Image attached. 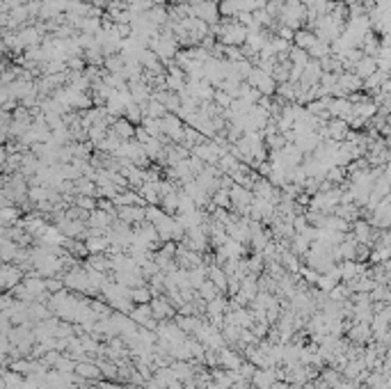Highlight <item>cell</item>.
<instances>
[{"mask_svg":"<svg viewBox=\"0 0 391 389\" xmlns=\"http://www.w3.org/2000/svg\"><path fill=\"white\" fill-rule=\"evenodd\" d=\"M348 334L355 344H366V341H370V337H373L370 334V325L357 323V321H355V325H348Z\"/></svg>","mask_w":391,"mask_h":389,"instance_id":"cell-14","label":"cell"},{"mask_svg":"<svg viewBox=\"0 0 391 389\" xmlns=\"http://www.w3.org/2000/svg\"><path fill=\"white\" fill-rule=\"evenodd\" d=\"M192 16L204 21L206 25H217L220 21V14H217V5L215 3H208V0H201L199 5L192 7Z\"/></svg>","mask_w":391,"mask_h":389,"instance_id":"cell-4","label":"cell"},{"mask_svg":"<svg viewBox=\"0 0 391 389\" xmlns=\"http://www.w3.org/2000/svg\"><path fill=\"white\" fill-rule=\"evenodd\" d=\"M293 30L291 28H286V25H277L275 28V37H279V39H284V42H288V44H293Z\"/></svg>","mask_w":391,"mask_h":389,"instance_id":"cell-32","label":"cell"},{"mask_svg":"<svg viewBox=\"0 0 391 389\" xmlns=\"http://www.w3.org/2000/svg\"><path fill=\"white\" fill-rule=\"evenodd\" d=\"M217 362H220V366H225L227 371H236L238 366H240V355H238L236 350H231V348H220L217 350Z\"/></svg>","mask_w":391,"mask_h":389,"instance_id":"cell-10","label":"cell"},{"mask_svg":"<svg viewBox=\"0 0 391 389\" xmlns=\"http://www.w3.org/2000/svg\"><path fill=\"white\" fill-rule=\"evenodd\" d=\"M204 279H206V268H204V266L188 270V286H190V289L197 291L201 284H204Z\"/></svg>","mask_w":391,"mask_h":389,"instance_id":"cell-21","label":"cell"},{"mask_svg":"<svg viewBox=\"0 0 391 389\" xmlns=\"http://www.w3.org/2000/svg\"><path fill=\"white\" fill-rule=\"evenodd\" d=\"M108 131L113 133V135L119 137V140H133V135H135V124H131L128 119L119 117V119H115L113 124H110Z\"/></svg>","mask_w":391,"mask_h":389,"instance_id":"cell-9","label":"cell"},{"mask_svg":"<svg viewBox=\"0 0 391 389\" xmlns=\"http://www.w3.org/2000/svg\"><path fill=\"white\" fill-rule=\"evenodd\" d=\"M76 188H78V194H85V197H96V183L92 179H76Z\"/></svg>","mask_w":391,"mask_h":389,"instance_id":"cell-23","label":"cell"},{"mask_svg":"<svg viewBox=\"0 0 391 389\" xmlns=\"http://www.w3.org/2000/svg\"><path fill=\"white\" fill-rule=\"evenodd\" d=\"M275 382H277L275 366H272V368H256V371H254V376H252L254 389H272Z\"/></svg>","mask_w":391,"mask_h":389,"instance_id":"cell-7","label":"cell"},{"mask_svg":"<svg viewBox=\"0 0 391 389\" xmlns=\"http://www.w3.org/2000/svg\"><path fill=\"white\" fill-rule=\"evenodd\" d=\"M160 129H162V135H165L167 140L176 142V145L183 140V129L185 126H183V121H181L176 115H172V112H167V115L160 119Z\"/></svg>","mask_w":391,"mask_h":389,"instance_id":"cell-3","label":"cell"},{"mask_svg":"<svg viewBox=\"0 0 391 389\" xmlns=\"http://www.w3.org/2000/svg\"><path fill=\"white\" fill-rule=\"evenodd\" d=\"M309 60H311V58L307 55V50L297 48V46H291V48H288V62H291L293 66H300V69H304Z\"/></svg>","mask_w":391,"mask_h":389,"instance_id":"cell-19","label":"cell"},{"mask_svg":"<svg viewBox=\"0 0 391 389\" xmlns=\"http://www.w3.org/2000/svg\"><path fill=\"white\" fill-rule=\"evenodd\" d=\"M323 378H325V385L332 387V389L337 387L339 382H341V378H339V371H337V368H329V371H325Z\"/></svg>","mask_w":391,"mask_h":389,"instance_id":"cell-31","label":"cell"},{"mask_svg":"<svg viewBox=\"0 0 391 389\" xmlns=\"http://www.w3.org/2000/svg\"><path fill=\"white\" fill-rule=\"evenodd\" d=\"M149 307H151V316H154L156 321H165V319L174 316V307L167 303L162 295H154V298L149 300Z\"/></svg>","mask_w":391,"mask_h":389,"instance_id":"cell-5","label":"cell"},{"mask_svg":"<svg viewBox=\"0 0 391 389\" xmlns=\"http://www.w3.org/2000/svg\"><path fill=\"white\" fill-rule=\"evenodd\" d=\"M154 298L151 295V291H149V286H138V289H131V303H135V305H146L149 300Z\"/></svg>","mask_w":391,"mask_h":389,"instance_id":"cell-22","label":"cell"},{"mask_svg":"<svg viewBox=\"0 0 391 389\" xmlns=\"http://www.w3.org/2000/svg\"><path fill=\"white\" fill-rule=\"evenodd\" d=\"M76 204H78V208H83V211H94L96 197H85V194H80V197H76Z\"/></svg>","mask_w":391,"mask_h":389,"instance_id":"cell-30","label":"cell"},{"mask_svg":"<svg viewBox=\"0 0 391 389\" xmlns=\"http://www.w3.org/2000/svg\"><path fill=\"white\" fill-rule=\"evenodd\" d=\"M293 42H295L297 48L309 50L313 44L318 42V39H316V34H313L311 30H295V34H293Z\"/></svg>","mask_w":391,"mask_h":389,"instance_id":"cell-17","label":"cell"},{"mask_svg":"<svg viewBox=\"0 0 391 389\" xmlns=\"http://www.w3.org/2000/svg\"><path fill=\"white\" fill-rule=\"evenodd\" d=\"M165 216H167V213L162 211L160 206H144V222L156 224V222H160Z\"/></svg>","mask_w":391,"mask_h":389,"instance_id":"cell-27","label":"cell"},{"mask_svg":"<svg viewBox=\"0 0 391 389\" xmlns=\"http://www.w3.org/2000/svg\"><path fill=\"white\" fill-rule=\"evenodd\" d=\"M337 85L350 96V94H355V92L362 90V78H357L352 71H341V74L337 76Z\"/></svg>","mask_w":391,"mask_h":389,"instance_id":"cell-8","label":"cell"},{"mask_svg":"<svg viewBox=\"0 0 391 389\" xmlns=\"http://www.w3.org/2000/svg\"><path fill=\"white\" fill-rule=\"evenodd\" d=\"M297 273H300V275H302V277H304V279H307V281H309V284H316V281H318V275H321V273H316V270H311V268H307V266H300V270H297Z\"/></svg>","mask_w":391,"mask_h":389,"instance_id":"cell-34","label":"cell"},{"mask_svg":"<svg viewBox=\"0 0 391 389\" xmlns=\"http://www.w3.org/2000/svg\"><path fill=\"white\" fill-rule=\"evenodd\" d=\"M85 247H87L89 254H105V250L110 247V240L105 236H87Z\"/></svg>","mask_w":391,"mask_h":389,"instance_id":"cell-15","label":"cell"},{"mask_svg":"<svg viewBox=\"0 0 391 389\" xmlns=\"http://www.w3.org/2000/svg\"><path fill=\"white\" fill-rule=\"evenodd\" d=\"M142 129L149 133L151 137H160L162 135L160 119H154V117H142Z\"/></svg>","mask_w":391,"mask_h":389,"instance_id":"cell-26","label":"cell"},{"mask_svg":"<svg viewBox=\"0 0 391 389\" xmlns=\"http://www.w3.org/2000/svg\"><path fill=\"white\" fill-rule=\"evenodd\" d=\"M113 222H115V216L101 211V208H94V211H89V216H87V224L92 229H110Z\"/></svg>","mask_w":391,"mask_h":389,"instance_id":"cell-11","label":"cell"},{"mask_svg":"<svg viewBox=\"0 0 391 389\" xmlns=\"http://www.w3.org/2000/svg\"><path fill=\"white\" fill-rule=\"evenodd\" d=\"M208 3H215V5H217V3H220V0H208Z\"/></svg>","mask_w":391,"mask_h":389,"instance_id":"cell-36","label":"cell"},{"mask_svg":"<svg viewBox=\"0 0 391 389\" xmlns=\"http://www.w3.org/2000/svg\"><path fill=\"white\" fill-rule=\"evenodd\" d=\"M316 284H318V291H323V293H329V291L337 286V281L329 277V275L323 273V275H318V281H316Z\"/></svg>","mask_w":391,"mask_h":389,"instance_id":"cell-29","label":"cell"},{"mask_svg":"<svg viewBox=\"0 0 391 389\" xmlns=\"http://www.w3.org/2000/svg\"><path fill=\"white\" fill-rule=\"evenodd\" d=\"M327 133H329V140L334 142H343L345 135L350 133V126L345 124L343 119H337V117H332V119L327 121Z\"/></svg>","mask_w":391,"mask_h":389,"instance_id":"cell-13","label":"cell"},{"mask_svg":"<svg viewBox=\"0 0 391 389\" xmlns=\"http://www.w3.org/2000/svg\"><path fill=\"white\" fill-rule=\"evenodd\" d=\"M375 71H378V62H375V58H368V55H364V58L352 66V74L362 80H366L368 76L375 74Z\"/></svg>","mask_w":391,"mask_h":389,"instance_id":"cell-12","label":"cell"},{"mask_svg":"<svg viewBox=\"0 0 391 389\" xmlns=\"http://www.w3.org/2000/svg\"><path fill=\"white\" fill-rule=\"evenodd\" d=\"M76 373H78L80 378H87V380H96V378H103L101 376V371H99V366L96 364H92V360H87V362H80V364H76V368H73Z\"/></svg>","mask_w":391,"mask_h":389,"instance_id":"cell-16","label":"cell"},{"mask_svg":"<svg viewBox=\"0 0 391 389\" xmlns=\"http://www.w3.org/2000/svg\"><path fill=\"white\" fill-rule=\"evenodd\" d=\"M99 371H101V376H105V378H110V380H119V376H117V364L115 362H105V360H101L99 364Z\"/></svg>","mask_w":391,"mask_h":389,"instance_id":"cell-28","label":"cell"},{"mask_svg":"<svg viewBox=\"0 0 391 389\" xmlns=\"http://www.w3.org/2000/svg\"><path fill=\"white\" fill-rule=\"evenodd\" d=\"M217 293H220V291H217L215 286H213L208 279H204V284H201L199 289H197V298L204 300V303H211L213 298H217Z\"/></svg>","mask_w":391,"mask_h":389,"instance_id":"cell-24","label":"cell"},{"mask_svg":"<svg viewBox=\"0 0 391 389\" xmlns=\"http://www.w3.org/2000/svg\"><path fill=\"white\" fill-rule=\"evenodd\" d=\"M117 220L126 224H140L144 222V206H115Z\"/></svg>","mask_w":391,"mask_h":389,"instance_id":"cell-6","label":"cell"},{"mask_svg":"<svg viewBox=\"0 0 391 389\" xmlns=\"http://www.w3.org/2000/svg\"><path fill=\"white\" fill-rule=\"evenodd\" d=\"M69 66H71L73 71H83V69H85V60H80V58H71V60H69Z\"/></svg>","mask_w":391,"mask_h":389,"instance_id":"cell-35","label":"cell"},{"mask_svg":"<svg viewBox=\"0 0 391 389\" xmlns=\"http://www.w3.org/2000/svg\"><path fill=\"white\" fill-rule=\"evenodd\" d=\"M217 14L225 16V19H233L238 14L236 0H220V3H217Z\"/></svg>","mask_w":391,"mask_h":389,"instance_id":"cell-25","label":"cell"},{"mask_svg":"<svg viewBox=\"0 0 391 389\" xmlns=\"http://www.w3.org/2000/svg\"><path fill=\"white\" fill-rule=\"evenodd\" d=\"M250 332H252L254 337H256V339L266 337V334H268V321H256V325H252Z\"/></svg>","mask_w":391,"mask_h":389,"instance_id":"cell-33","label":"cell"},{"mask_svg":"<svg viewBox=\"0 0 391 389\" xmlns=\"http://www.w3.org/2000/svg\"><path fill=\"white\" fill-rule=\"evenodd\" d=\"M245 83L250 85V87H254V90H258V94H261V96H275L277 83L272 80V76L263 74L258 66H254V69L250 71V76L245 78Z\"/></svg>","mask_w":391,"mask_h":389,"instance_id":"cell-1","label":"cell"},{"mask_svg":"<svg viewBox=\"0 0 391 389\" xmlns=\"http://www.w3.org/2000/svg\"><path fill=\"white\" fill-rule=\"evenodd\" d=\"M229 199H231V208H233V211H236L238 216H240V213H245V218H247V208H250V204H252V199H254L252 190H247V188L231 183Z\"/></svg>","mask_w":391,"mask_h":389,"instance_id":"cell-2","label":"cell"},{"mask_svg":"<svg viewBox=\"0 0 391 389\" xmlns=\"http://www.w3.org/2000/svg\"><path fill=\"white\" fill-rule=\"evenodd\" d=\"M332 216H339V218L348 220V222H352V220L359 218V206H355V204H337V206L332 208Z\"/></svg>","mask_w":391,"mask_h":389,"instance_id":"cell-18","label":"cell"},{"mask_svg":"<svg viewBox=\"0 0 391 389\" xmlns=\"http://www.w3.org/2000/svg\"><path fill=\"white\" fill-rule=\"evenodd\" d=\"M211 204L215 208H231V199H229V188H217L211 194Z\"/></svg>","mask_w":391,"mask_h":389,"instance_id":"cell-20","label":"cell"}]
</instances>
